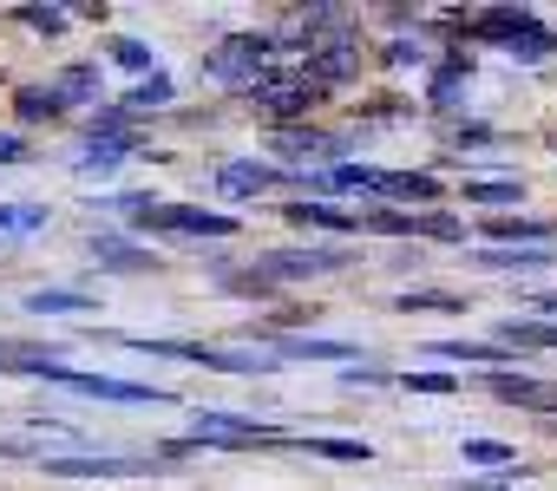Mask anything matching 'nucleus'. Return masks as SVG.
<instances>
[{"mask_svg": "<svg viewBox=\"0 0 557 491\" xmlns=\"http://www.w3.org/2000/svg\"><path fill=\"white\" fill-rule=\"evenodd\" d=\"M275 53H283V47H275V34H230L216 53H203V73L223 79V86H249L256 73H269Z\"/></svg>", "mask_w": 557, "mask_h": 491, "instance_id": "f257e3e1", "label": "nucleus"}, {"mask_svg": "<svg viewBox=\"0 0 557 491\" xmlns=\"http://www.w3.org/2000/svg\"><path fill=\"white\" fill-rule=\"evenodd\" d=\"M40 380H60L73 393H92V400H112V406H171L164 387H138V380H99V374H73V367H40Z\"/></svg>", "mask_w": 557, "mask_h": 491, "instance_id": "f03ea898", "label": "nucleus"}, {"mask_svg": "<svg viewBox=\"0 0 557 491\" xmlns=\"http://www.w3.org/2000/svg\"><path fill=\"white\" fill-rule=\"evenodd\" d=\"M138 229H171V236H236V216L223 210H190V203H151Z\"/></svg>", "mask_w": 557, "mask_h": 491, "instance_id": "7ed1b4c3", "label": "nucleus"}, {"mask_svg": "<svg viewBox=\"0 0 557 491\" xmlns=\"http://www.w3.org/2000/svg\"><path fill=\"white\" fill-rule=\"evenodd\" d=\"M269 151L275 158H342L348 151V138L342 131H315V125H283V131H269Z\"/></svg>", "mask_w": 557, "mask_h": 491, "instance_id": "20e7f679", "label": "nucleus"}, {"mask_svg": "<svg viewBox=\"0 0 557 491\" xmlns=\"http://www.w3.org/2000/svg\"><path fill=\"white\" fill-rule=\"evenodd\" d=\"M53 478H119V471H151V458H119V452H86V458H40Z\"/></svg>", "mask_w": 557, "mask_h": 491, "instance_id": "39448f33", "label": "nucleus"}, {"mask_svg": "<svg viewBox=\"0 0 557 491\" xmlns=\"http://www.w3.org/2000/svg\"><path fill=\"white\" fill-rule=\"evenodd\" d=\"M485 236L492 242H518V250H550L557 229L537 223V216H485Z\"/></svg>", "mask_w": 557, "mask_h": 491, "instance_id": "423d86ee", "label": "nucleus"}, {"mask_svg": "<svg viewBox=\"0 0 557 491\" xmlns=\"http://www.w3.org/2000/svg\"><path fill=\"white\" fill-rule=\"evenodd\" d=\"M269 361H355L348 341H315V335H289V341H269Z\"/></svg>", "mask_w": 557, "mask_h": 491, "instance_id": "0eeeda50", "label": "nucleus"}, {"mask_svg": "<svg viewBox=\"0 0 557 491\" xmlns=\"http://www.w3.org/2000/svg\"><path fill=\"white\" fill-rule=\"evenodd\" d=\"M374 197H407V203H433V197H440V177H426V171H374Z\"/></svg>", "mask_w": 557, "mask_h": 491, "instance_id": "6e6552de", "label": "nucleus"}, {"mask_svg": "<svg viewBox=\"0 0 557 491\" xmlns=\"http://www.w3.org/2000/svg\"><path fill=\"white\" fill-rule=\"evenodd\" d=\"M283 216H289L296 229H335V236H355V229H361V216H355V210H335V203H289Z\"/></svg>", "mask_w": 557, "mask_h": 491, "instance_id": "1a4fd4ad", "label": "nucleus"}, {"mask_svg": "<svg viewBox=\"0 0 557 491\" xmlns=\"http://www.w3.org/2000/svg\"><path fill=\"white\" fill-rule=\"evenodd\" d=\"M498 348L511 354H557V322H505L498 328Z\"/></svg>", "mask_w": 557, "mask_h": 491, "instance_id": "9d476101", "label": "nucleus"}, {"mask_svg": "<svg viewBox=\"0 0 557 491\" xmlns=\"http://www.w3.org/2000/svg\"><path fill=\"white\" fill-rule=\"evenodd\" d=\"M269 184H283V171H275V164H223V171H216V190H223V197H256V190H269Z\"/></svg>", "mask_w": 557, "mask_h": 491, "instance_id": "9b49d317", "label": "nucleus"}, {"mask_svg": "<svg viewBox=\"0 0 557 491\" xmlns=\"http://www.w3.org/2000/svg\"><path fill=\"white\" fill-rule=\"evenodd\" d=\"M125 151H138V131H125V138H86V151H79V177H106L112 164H125Z\"/></svg>", "mask_w": 557, "mask_h": 491, "instance_id": "f8f14e48", "label": "nucleus"}, {"mask_svg": "<svg viewBox=\"0 0 557 491\" xmlns=\"http://www.w3.org/2000/svg\"><path fill=\"white\" fill-rule=\"evenodd\" d=\"M433 354H440V361H466V367H492V374L511 367V354H505L498 341H492V348H485V341H433Z\"/></svg>", "mask_w": 557, "mask_h": 491, "instance_id": "ddd939ff", "label": "nucleus"}, {"mask_svg": "<svg viewBox=\"0 0 557 491\" xmlns=\"http://www.w3.org/2000/svg\"><path fill=\"white\" fill-rule=\"evenodd\" d=\"M283 445H296V452H309V458H335V465H368L374 452H368V439H283Z\"/></svg>", "mask_w": 557, "mask_h": 491, "instance_id": "4468645a", "label": "nucleus"}, {"mask_svg": "<svg viewBox=\"0 0 557 491\" xmlns=\"http://www.w3.org/2000/svg\"><path fill=\"white\" fill-rule=\"evenodd\" d=\"M92 256H99L106 269H125V276H132V269H151V263H158L151 250H138V242H119V236H92Z\"/></svg>", "mask_w": 557, "mask_h": 491, "instance_id": "2eb2a0df", "label": "nucleus"}, {"mask_svg": "<svg viewBox=\"0 0 557 491\" xmlns=\"http://www.w3.org/2000/svg\"><path fill=\"white\" fill-rule=\"evenodd\" d=\"M518 197H524L518 177H472V184H466V203H479V210H492V203H518Z\"/></svg>", "mask_w": 557, "mask_h": 491, "instance_id": "dca6fc26", "label": "nucleus"}, {"mask_svg": "<svg viewBox=\"0 0 557 491\" xmlns=\"http://www.w3.org/2000/svg\"><path fill=\"white\" fill-rule=\"evenodd\" d=\"M472 263H485V269H550L557 250H479Z\"/></svg>", "mask_w": 557, "mask_h": 491, "instance_id": "f3484780", "label": "nucleus"}, {"mask_svg": "<svg viewBox=\"0 0 557 491\" xmlns=\"http://www.w3.org/2000/svg\"><path fill=\"white\" fill-rule=\"evenodd\" d=\"M27 315H92V302L79 289H40L27 295Z\"/></svg>", "mask_w": 557, "mask_h": 491, "instance_id": "a211bd4d", "label": "nucleus"}, {"mask_svg": "<svg viewBox=\"0 0 557 491\" xmlns=\"http://www.w3.org/2000/svg\"><path fill=\"white\" fill-rule=\"evenodd\" d=\"M524 27H531L524 8H498V14H479V21H472L479 40H511V34H524Z\"/></svg>", "mask_w": 557, "mask_h": 491, "instance_id": "6ab92c4d", "label": "nucleus"}, {"mask_svg": "<svg viewBox=\"0 0 557 491\" xmlns=\"http://www.w3.org/2000/svg\"><path fill=\"white\" fill-rule=\"evenodd\" d=\"M413 236H426V242H459L466 223H459L453 210H413Z\"/></svg>", "mask_w": 557, "mask_h": 491, "instance_id": "aec40b11", "label": "nucleus"}, {"mask_svg": "<svg viewBox=\"0 0 557 491\" xmlns=\"http://www.w3.org/2000/svg\"><path fill=\"white\" fill-rule=\"evenodd\" d=\"M550 53H557V34H550V27H537V21H531L524 34H511V60L537 66V60H550Z\"/></svg>", "mask_w": 557, "mask_h": 491, "instance_id": "412c9836", "label": "nucleus"}, {"mask_svg": "<svg viewBox=\"0 0 557 491\" xmlns=\"http://www.w3.org/2000/svg\"><path fill=\"white\" fill-rule=\"evenodd\" d=\"M53 99L66 105V99H99V66H66L60 79H53Z\"/></svg>", "mask_w": 557, "mask_h": 491, "instance_id": "4be33fe9", "label": "nucleus"}, {"mask_svg": "<svg viewBox=\"0 0 557 491\" xmlns=\"http://www.w3.org/2000/svg\"><path fill=\"white\" fill-rule=\"evenodd\" d=\"M14 105H21V118H27V125H53V118L66 112V105L53 99V86H27V92H21Z\"/></svg>", "mask_w": 557, "mask_h": 491, "instance_id": "5701e85b", "label": "nucleus"}, {"mask_svg": "<svg viewBox=\"0 0 557 491\" xmlns=\"http://www.w3.org/2000/svg\"><path fill=\"white\" fill-rule=\"evenodd\" d=\"M34 229H47V210H34V203H0V236H34Z\"/></svg>", "mask_w": 557, "mask_h": 491, "instance_id": "b1692460", "label": "nucleus"}, {"mask_svg": "<svg viewBox=\"0 0 557 491\" xmlns=\"http://www.w3.org/2000/svg\"><path fill=\"white\" fill-rule=\"evenodd\" d=\"M171 92H177V86H171L164 73H151V79H145V86L125 99V112H158V105H171Z\"/></svg>", "mask_w": 557, "mask_h": 491, "instance_id": "393cba45", "label": "nucleus"}, {"mask_svg": "<svg viewBox=\"0 0 557 491\" xmlns=\"http://www.w3.org/2000/svg\"><path fill=\"white\" fill-rule=\"evenodd\" d=\"M400 309H407V315H420V309H446V315H459L466 302H459L453 289H407V295H400Z\"/></svg>", "mask_w": 557, "mask_h": 491, "instance_id": "a878e982", "label": "nucleus"}, {"mask_svg": "<svg viewBox=\"0 0 557 491\" xmlns=\"http://www.w3.org/2000/svg\"><path fill=\"white\" fill-rule=\"evenodd\" d=\"M361 229H381V236H413V210H361Z\"/></svg>", "mask_w": 557, "mask_h": 491, "instance_id": "bb28decb", "label": "nucleus"}, {"mask_svg": "<svg viewBox=\"0 0 557 491\" xmlns=\"http://www.w3.org/2000/svg\"><path fill=\"white\" fill-rule=\"evenodd\" d=\"M14 21H21V27H34V34H47V40H53V34H66V14H60V8H21Z\"/></svg>", "mask_w": 557, "mask_h": 491, "instance_id": "cd10ccee", "label": "nucleus"}, {"mask_svg": "<svg viewBox=\"0 0 557 491\" xmlns=\"http://www.w3.org/2000/svg\"><path fill=\"white\" fill-rule=\"evenodd\" d=\"M466 458H472V465H511L518 452H511V445H498V439H466Z\"/></svg>", "mask_w": 557, "mask_h": 491, "instance_id": "c85d7f7f", "label": "nucleus"}, {"mask_svg": "<svg viewBox=\"0 0 557 491\" xmlns=\"http://www.w3.org/2000/svg\"><path fill=\"white\" fill-rule=\"evenodd\" d=\"M400 387H407V393H459L453 374H400Z\"/></svg>", "mask_w": 557, "mask_h": 491, "instance_id": "c756f323", "label": "nucleus"}, {"mask_svg": "<svg viewBox=\"0 0 557 491\" xmlns=\"http://www.w3.org/2000/svg\"><path fill=\"white\" fill-rule=\"evenodd\" d=\"M112 60L132 66V73H145V66H151V47H145V40H112Z\"/></svg>", "mask_w": 557, "mask_h": 491, "instance_id": "7c9ffc66", "label": "nucleus"}, {"mask_svg": "<svg viewBox=\"0 0 557 491\" xmlns=\"http://www.w3.org/2000/svg\"><path fill=\"white\" fill-rule=\"evenodd\" d=\"M446 138H453L459 151H492V144H498V131H485V125H459V131H446Z\"/></svg>", "mask_w": 557, "mask_h": 491, "instance_id": "2f4dec72", "label": "nucleus"}, {"mask_svg": "<svg viewBox=\"0 0 557 491\" xmlns=\"http://www.w3.org/2000/svg\"><path fill=\"white\" fill-rule=\"evenodd\" d=\"M269 322H275V328H309V322H315V309H296V302H289V309H275Z\"/></svg>", "mask_w": 557, "mask_h": 491, "instance_id": "473e14b6", "label": "nucleus"}, {"mask_svg": "<svg viewBox=\"0 0 557 491\" xmlns=\"http://www.w3.org/2000/svg\"><path fill=\"white\" fill-rule=\"evenodd\" d=\"M21 452H40V445L21 439V432H0V458H21Z\"/></svg>", "mask_w": 557, "mask_h": 491, "instance_id": "72a5a7b5", "label": "nucleus"}, {"mask_svg": "<svg viewBox=\"0 0 557 491\" xmlns=\"http://www.w3.org/2000/svg\"><path fill=\"white\" fill-rule=\"evenodd\" d=\"M413 60H420V47H413V40H394V47H387V66H413Z\"/></svg>", "mask_w": 557, "mask_h": 491, "instance_id": "f704fd0d", "label": "nucleus"}, {"mask_svg": "<svg viewBox=\"0 0 557 491\" xmlns=\"http://www.w3.org/2000/svg\"><path fill=\"white\" fill-rule=\"evenodd\" d=\"M21 158H27V144L14 131H0V164H21Z\"/></svg>", "mask_w": 557, "mask_h": 491, "instance_id": "c9c22d12", "label": "nucleus"}, {"mask_svg": "<svg viewBox=\"0 0 557 491\" xmlns=\"http://www.w3.org/2000/svg\"><path fill=\"white\" fill-rule=\"evenodd\" d=\"M342 380H348V387H381V380H387V374H374V367H348V374H342Z\"/></svg>", "mask_w": 557, "mask_h": 491, "instance_id": "e433bc0d", "label": "nucleus"}, {"mask_svg": "<svg viewBox=\"0 0 557 491\" xmlns=\"http://www.w3.org/2000/svg\"><path fill=\"white\" fill-rule=\"evenodd\" d=\"M531 309H537V315H557V295H531Z\"/></svg>", "mask_w": 557, "mask_h": 491, "instance_id": "4c0bfd02", "label": "nucleus"}, {"mask_svg": "<svg viewBox=\"0 0 557 491\" xmlns=\"http://www.w3.org/2000/svg\"><path fill=\"white\" fill-rule=\"evenodd\" d=\"M0 374H8V367H0Z\"/></svg>", "mask_w": 557, "mask_h": 491, "instance_id": "58836bf2", "label": "nucleus"}]
</instances>
